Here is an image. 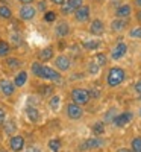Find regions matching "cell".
Segmentation results:
<instances>
[{"instance_id": "cell-1", "label": "cell", "mask_w": 141, "mask_h": 152, "mask_svg": "<svg viewBox=\"0 0 141 152\" xmlns=\"http://www.w3.org/2000/svg\"><path fill=\"white\" fill-rule=\"evenodd\" d=\"M36 78H41V79H46V81H52V82H61L62 76H61V73L56 69H52V67H49V66L41 64Z\"/></svg>"}, {"instance_id": "cell-2", "label": "cell", "mask_w": 141, "mask_h": 152, "mask_svg": "<svg viewBox=\"0 0 141 152\" xmlns=\"http://www.w3.org/2000/svg\"><path fill=\"white\" fill-rule=\"evenodd\" d=\"M126 78V73L121 67H112L108 72V85L109 87H118Z\"/></svg>"}, {"instance_id": "cell-3", "label": "cell", "mask_w": 141, "mask_h": 152, "mask_svg": "<svg viewBox=\"0 0 141 152\" xmlns=\"http://www.w3.org/2000/svg\"><path fill=\"white\" fill-rule=\"evenodd\" d=\"M89 99H91V96H89V91L85 90V88H73L71 90V100L73 104L76 105H86L89 102Z\"/></svg>"}, {"instance_id": "cell-4", "label": "cell", "mask_w": 141, "mask_h": 152, "mask_svg": "<svg viewBox=\"0 0 141 152\" xmlns=\"http://www.w3.org/2000/svg\"><path fill=\"white\" fill-rule=\"evenodd\" d=\"M102 146H105V140L94 135V137L85 138V140L79 145V151H93V149H99Z\"/></svg>"}, {"instance_id": "cell-5", "label": "cell", "mask_w": 141, "mask_h": 152, "mask_svg": "<svg viewBox=\"0 0 141 152\" xmlns=\"http://www.w3.org/2000/svg\"><path fill=\"white\" fill-rule=\"evenodd\" d=\"M24 145H26V140L21 134H14L9 138V149L12 152H21L24 149Z\"/></svg>"}, {"instance_id": "cell-6", "label": "cell", "mask_w": 141, "mask_h": 152, "mask_svg": "<svg viewBox=\"0 0 141 152\" xmlns=\"http://www.w3.org/2000/svg\"><path fill=\"white\" fill-rule=\"evenodd\" d=\"M36 15V9L32 5H21V8L18 9V18L23 21H31L33 20Z\"/></svg>"}, {"instance_id": "cell-7", "label": "cell", "mask_w": 141, "mask_h": 152, "mask_svg": "<svg viewBox=\"0 0 141 152\" xmlns=\"http://www.w3.org/2000/svg\"><path fill=\"white\" fill-rule=\"evenodd\" d=\"M132 119H134V114L131 111H123L112 119V123H114V126H117V128H123V126L129 125V122Z\"/></svg>"}, {"instance_id": "cell-8", "label": "cell", "mask_w": 141, "mask_h": 152, "mask_svg": "<svg viewBox=\"0 0 141 152\" xmlns=\"http://www.w3.org/2000/svg\"><path fill=\"white\" fill-rule=\"evenodd\" d=\"M65 114H67V117L71 119V120H79L84 116V110H82L81 105H76V104L70 102L65 107Z\"/></svg>"}, {"instance_id": "cell-9", "label": "cell", "mask_w": 141, "mask_h": 152, "mask_svg": "<svg viewBox=\"0 0 141 152\" xmlns=\"http://www.w3.org/2000/svg\"><path fill=\"white\" fill-rule=\"evenodd\" d=\"M82 5H84V0H68V2H65L64 5H61V12L64 15L73 14V12Z\"/></svg>"}, {"instance_id": "cell-10", "label": "cell", "mask_w": 141, "mask_h": 152, "mask_svg": "<svg viewBox=\"0 0 141 152\" xmlns=\"http://www.w3.org/2000/svg\"><path fill=\"white\" fill-rule=\"evenodd\" d=\"M17 87L14 85V82L9 81V79H0V93H2L3 96L9 97L15 93Z\"/></svg>"}, {"instance_id": "cell-11", "label": "cell", "mask_w": 141, "mask_h": 152, "mask_svg": "<svg viewBox=\"0 0 141 152\" xmlns=\"http://www.w3.org/2000/svg\"><path fill=\"white\" fill-rule=\"evenodd\" d=\"M73 14H74V20L78 23H85V21L89 20V6L82 5V6H79L78 9H76Z\"/></svg>"}, {"instance_id": "cell-12", "label": "cell", "mask_w": 141, "mask_h": 152, "mask_svg": "<svg viewBox=\"0 0 141 152\" xmlns=\"http://www.w3.org/2000/svg\"><path fill=\"white\" fill-rule=\"evenodd\" d=\"M55 66H56V69H58L59 72H67V70H70V67H71V61H70V58L65 56V55H59V56H56V59H55Z\"/></svg>"}, {"instance_id": "cell-13", "label": "cell", "mask_w": 141, "mask_h": 152, "mask_svg": "<svg viewBox=\"0 0 141 152\" xmlns=\"http://www.w3.org/2000/svg\"><path fill=\"white\" fill-rule=\"evenodd\" d=\"M26 117H28V120L32 122V123L40 122V119H41L40 110H38L36 107H33V105H28V107H26Z\"/></svg>"}, {"instance_id": "cell-14", "label": "cell", "mask_w": 141, "mask_h": 152, "mask_svg": "<svg viewBox=\"0 0 141 152\" xmlns=\"http://www.w3.org/2000/svg\"><path fill=\"white\" fill-rule=\"evenodd\" d=\"M89 32H91L93 35H96V37H100L102 34L105 32V24H103V21L99 20V18L93 20L91 24H89Z\"/></svg>"}, {"instance_id": "cell-15", "label": "cell", "mask_w": 141, "mask_h": 152, "mask_svg": "<svg viewBox=\"0 0 141 152\" xmlns=\"http://www.w3.org/2000/svg\"><path fill=\"white\" fill-rule=\"evenodd\" d=\"M53 55H55L53 47L52 46H47V47H44L43 50L38 52V61H40V62H47V61H50V59L53 58Z\"/></svg>"}, {"instance_id": "cell-16", "label": "cell", "mask_w": 141, "mask_h": 152, "mask_svg": "<svg viewBox=\"0 0 141 152\" xmlns=\"http://www.w3.org/2000/svg\"><path fill=\"white\" fill-rule=\"evenodd\" d=\"M131 14H132V8H131V5H120L117 9H115V17H117V18H123V20H126V18H129Z\"/></svg>"}, {"instance_id": "cell-17", "label": "cell", "mask_w": 141, "mask_h": 152, "mask_svg": "<svg viewBox=\"0 0 141 152\" xmlns=\"http://www.w3.org/2000/svg\"><path fill=\"white\" fill-rule=\"evenodd\" d=\"M126 52H127V46L124 44V43H118L117 46H115L114 49H112V53H111V56H112V59H120V58H123L124 55H126Z\"/></svg>"}, {"instance_id": "cell-18", "label": "cell", "mask_w": 141, "mask_h": 152, "mask_svg": "<svg viewBox=\"0 0 141 152\" xmlns=\"http://www.w3.org/2000/svg\"><path fill=\"white\" fill-rule=\"evenodd\" d=\"M55 34L56 37L59 38H64V37H67L70 34V24L67 21H59L56 24V28H55Z\"/></svg>"}, {"instance_id": "cell-19", "label": "cell", "mask_w": 141, "mask_h": 152, "mask_svg": "<svg viewBox=\"0 0 141 152\" xmlns=\"http://www.w3.org/2000/svg\"><path fill=\"white\" fill-rule=\"evenodd\" d=\"M5 66H6L9 70H17V69H20V67L23 66V62H21L18 58H15V56H6Z\"/></svg>"}, {"instance_id": "cell-20", "label": "cell", "mask_w": 141, "mask_h": 152, "mask_svg": "<svg viewBox=\"0 0 141 152\" xmlns=\"http://www.w3.org/2000/svg\"><path fill=\"white\" fill-rule=\"evenodd\" d=\"M26 82H28V72H24V70L18 72V73L15 75V78H14V85H15L17 88H20V87H23Z\"/></svg>"}, {"instance_id": "cell-21", "label": "cell", "mask_w": 141, "mask_h": 152, "mask_svg": "<svg viewBox=\"0 0 141 152\" xmlns=\"http://www.w3.org/2000/svg\"><path fill=\"white\" fill-rule=\"evenodd\" d=\"M126 20H123V18H115V20H112L111 21V29L114 31V32H121L124 28H126Z\"/></svg>"}, {"instance_id": "cell-22", "label": "cell", "mask_w": 141, "mask_h": 152, "mask_svg": "<svg viewBox=\"0 0 141 152\" xmlns=\"http://www.w3.org/2000/svg\"><path fill=\"white\" fill-rule=\"evenodd\" d=\"M105 129H106L105 122H102V120L96 122V123L91 126V131H93V134H94V135H97V137L103 135V134H105Z\"/></svg>"}, {"instance_id": "cell-23", "label": "cell", "mask_w": 141, "mask_h": 152, "mask_svg": "<svg viewBox=\"0 0 141 152\" xmlns=\"http://www.w3.org/2000/svg\"><path fill=\"white\" fill-rule=\"evenodd\" d=\"M2 126H3L5 134H8V135H14L15 131H17V123H15L14 120H8V122H5Z\"/></svg>"}, {"instance_id": "cell-24", "label": "cell", "mask_w": 141, "mask_h": 152, "mask_svg": "<svg viewBox=\"0 0 141 152\" xmlns=\"http://www.w3.org/2000/svg\"><path fill=\"white\" fill-rule=\"evenodd\" d=\"M12 9L8 5H0V18L2 20H11L12 18Z\"/></svg>"}, {"instance_id": "cell-25", "label": "cell", "mask_w": 141, "mask_h": 152, "mask_svg": "<svg viewBox=\"0 0 141 152\" xmlns=\"http://www.w3.org/2000/svg\"><path fill=\"white\" fill-rule=\"evenodd\" d=\"M11 53V44L5 40H0V58H6Z\"/></svg>"}, {"instance_id": "cell-26", "label": "cell", "mask_w": 141, "mask_h": 152, "mask_svg": "<svg viewBox=\"0 0 141 152\" xmlns=\"http://www.w3.org/2000/svg\"><path fill=\"white\" fill-rule=\"evenodd\" d=\"M47 146L52 152H59L62 149V142L59 140V138H52V140H49Z\"/></svg>"}, {"instance_id": "cell-27", "label": "cell", "mask_w": 141, "mask_h": 152, "mask_svg": "<svg viewBox=\"0 0 141 152\" xmlns=\"http://www.w3.org/2000/svg\"><path fill=\"white\" fill-rule=\"evenodd\" d=\"M59 105H61V97H59L58 94H55V96L50 97V100H49L50 110H52V111H58V110H59Z\"/></svg>"}, {"instance_id": "cell-28", "label": "cell", "mask_w": 141, "mask_h": 152, "mask_svg": "<svg viewBox=\"0 0 141 152\" xmlns=\"http://www.w3.org/2000/svg\"><path fill=\"white\" fill-rule=\"evenodd\" d=\"M82 44H84V47H85L86 50H96V49L100 46V43H99L97 40H85Z\"/></svg>"}, {"instance_id": "cell-29", "label": "cell", "mask_w": 141, "mask_h": 152, "mask_svg": "<svg viewBox=\"0 0 141 152\" xmlns=\"http://www.w3.org/2000/svg\"><path fill=\"white\" fill-rule=\"evenodd\" d=\"M131 152H141V137H134L132 138Z\"/></svg>"}, {"instance_id": "cell-30", "label": "cell", "mask_w": 141, "mask_h": 152, "mask_svg": "<svg viewBox=\"0 0 141 152\" xmlns=\"http://www.w3.org/2000/svg\"><path fill=\"white\" fill-rule=\"evenodd\" d=\"M93 61L96 62L99 67H102V66L106 64V55H105V53H96V55L93 56Z\"/></svg>"}, {"instance_id": "cell-31", "label": "cell", "mask_w": 141, "mask_h": 152, "mask_svg": "<svg viewBox=\"0 0 141 152\" xmlns=\"http://www.w3.org/2000/svg\"><path fill=\"white\" fill-rule=\"evenodd\" d=\"M43 18H44V21H47V23H53V21L56 20V12H53V11H46Z\"/></svg>"}, {"instance_id": "cell-32", "label": "cell", "mask_w": 141, "mask_h": 152, "mask_svg": "<svg viewBox=\"0 0 141 152\" xmlns=\"http://www.w3.org/2000/svg\"><path fill=\"white\" fill-rule=\"evenodd\" d=\"M11 41H12V44H14L15 47H18V46H21V37H20V34L18 32H15V34H11Z\"/></svg>"}, {"instance_id": "cell-33", "label": "cell", "mask_w": 141, "mask_h": 152, "mask_svg": "<svg viewBox=\"0 0 141 152\" xmlns=\"http://www.w3.org/2000/svg\"><path fill=\"white\" fill-rule=\"evenodd\" d=\"M129 35L132 38H138V40H141V26H137V28H132L129 31Z\"/></svg>"}, {"instance_id": "cell-34", "label": "cell", "mask_w": 141, "mask_h": 152, "mask_svg": "<svg viewBox=\"0 0 141 152\" xmlns=\"http://www.w3.org/2000/svg\"><path fill=\"white\" fill-rule=\"evenodd\" d=\"M99 69H100V67L96 64L94 61H91V62L88 64V72L91 73V75H96V73H99Z\"/></svg>"}, {"instance_id": "cell-35", "label": "cell", "mask_w": 141, "mask_h": 152, "mask_svg": "<svg viewBox=\"0 0 141 152\" xmlns=\"http://www.w3.org/2000/svg\"><path fill=\"white\" fill-rule=\"evenodd\" d=\"M41 88V94L43 96H47V94H50V93H53V88L52 87H50V85H43V87H40Z\"/></svg>"}, {"instance_id": "cell-36", "label": "cell", "mask_w": 141, "mask_h": 152, "mask_svg": "<svg viewBox=\"0 0 141 152\" xmlns=\"http://www.w3.org/2000/svg\"><path fill=\"white\" fill-rule=\"evenodd\" d=\"M6 122V111L3 108H0V126Z\"/></svg>"}, {"instance_id": "cell-37", "label": "cell", "mask_w": 141, "mask_h": 152, "mask_svg": "<svg viewBox=\"0 0 141 152\" xmlns=\"http://www.w3.org/2000/svg\"><path fill=\"white\" fill-rule=\"evenodd\" d=\"M24 152H43V151H41L40 148H38V146H31V148H28Z\"/></svg>"}, {"instance_id": "cell-38", "label": "cell", "mask_w": 141, "mask_h": 152, "mask_svg": "<svg viewBox=\"0 0 141 152\" xmlns=\"http://www.w3.org/2000/svg\"><path fill=\"white\" fill-rule=\"evenodd\" d=\"M135 91H137L138 94H141V81H138V82L135 84Z\"/></svg>"}, {"instance_id": "cell-39", "label": "cell", "mask_w": 141, "mask_h": 152, "mask_svg": "<svg viewBox=\"0 0 141 152\" xmlns=\"http://www.w3.org/2000/svg\"><path fill=\"white\" fill-rule=\"evenodd\" d=\"M50 2H52L53 5H64V3H65V0H50Z\"/></svg>"}, {"instance_id": "cell-40", "label": "cell", "mask_w": 141, "mask_h": 152, "mask_svg": "<svg viewBox=\"0 0 141 152\" xmlns=\"http://www.w3.org/2000/svg\"><path fill=\"white\" fill-rule=\"evenodd\" d=\"M18 2H21L23 5H32L35 0H18Z\"/></svg>"}, {"instance_id": "cell-41", "label": "cell", "mask_w": 141, "mask_h": 152, "mask_svg": "<svg viewBox=\"0 0 141 152\" xmlns=\"http://www.w3.org/2000/svg\"><path fill=\"white\" fill-rule=\"evenodd\" d=\"M38 8H40V11H46V2H40Z\"/></svg>"}, {"instance_id": "cell-42", "label": "cell", "mask_w": 141, "mask_h": 152, "mask_svg": "<svg viewBox=\"0 0 141 152\" xmlns=\"http://www.w3.org/2000/svg\"><path fill=\"white\" fill-rule=\"evenodd\" d=\"M117 152H131V149L129 148H120Z\"/></svg>"}, {"instance_id": "cell-43", "label": "cell", "mask_w": 141, "mask_h": 152, "mask_svg": "<svg viewBox=\"0 0 141 152\" xmlns=\"http://www.w3.org/2000/svg\"><path fill=\"white\" fill-rule=\"evenodd\" d=\"M134 3H135L138 8H141V0H134Z\"/></svg>"}, {"instance_id": "cell-44", "label": "cell", "mask_w": 141, "mask_h": 152, "mask_svg": "<svg viewBox=\"0 0 141 152\" xmlns=\"http://www.w3.org/2000/svg\"><path fill=\"white\" fill-rule=\"evenodd\" d=\"M137 20H138V21H141V11H138V12H137Z\"/></svg>"}, {"instance_id": "cell-45", "label": "cell", "mask_w": 141, "mask_h": 152, "mask_svg": "<svg viewBox=\"0 0 141 152\" xmlns=\"http://www.w3.org/2000/svg\"><path fill=\"white\" fill-rule=\"evenodd\" d=\"M0 152H9V151H6V149H3V151H0Z\"/></svg>"}, {"instance_id": "cell-46", "label": "cell", "mask_w": 141, "mask_h": 152, "mask_svg": "<svg viewBox=\"0 0 141 152\" xmlns=\"http://www.w3.org/2000/svg\"><path fill=\"white\" fill-rule=\"evenodd\" d=\"M140 116H141V110H140Z\"/></svg>"}]
</instances>
